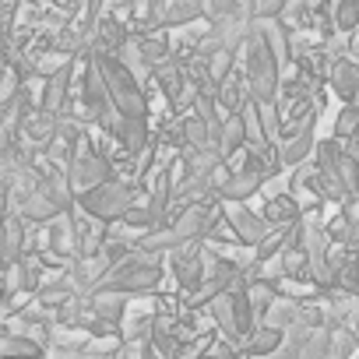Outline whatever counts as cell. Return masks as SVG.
<instances>
[{"label":"cell","instance_id":"1","mask_svg":"<svg viewBox=\"0 0 359 359\" xmlns=\"http://www.w3.org/2000/svg\"><path fill=\"white\" fill-rule=\"evenodd\" d=\"M243 53H247V92L257 102H275V95H278V64L282 60H278L264 25L247 29Z\"/></svg>","mask_w":359,"mask_h":359},{"label":"cell","instance_id":"2","mask_svg":"<svg viewBox=\"0 0 359 359\" xmlns=\"http://www.w3.org/2000/svg\"><path fill=\"white\" fill-rule=\"evenodd\" d=\"M102 81H106V92H109V102L120 116H130V120H144L148 113V102H144V92L137 85V74L123 64V57H113L109 50H95L92 53Z\"/></svg>","mask_w":359,"mask_h":359},{"label":"cell","instance_id":"3","mask_svg":"<svg viewBox=\"0 0 359 359\" xmlns=\"http://www.w3.org/2000/svg\"><path fill=\"white\" fill-rule=\"evenodd\" d=\"M78 208L102 222H123V215L134 208V187L123 180H106V184L78 194Z\"/></svg>","mask_w":359,"mask_h":359},{"label":"cell","instance_id":"4","mask_svg":"<svg viewBox=\"0 0 359 359\" xmlns=\"http://www.w3.org/2000/svg\"><path fill=\"white\" fill-rule=\"evenodd\" d=\"M303 250L310 257V278L317 285H334V261L327 257V233L317 222H303Z\"/></svg>","mask_w":359,"mask_h":359},{"label":"cell","instance_id":"5","mask_svg":"<svg viewBox=\"0 0 359 359\" xmlns=\"http://www.w3.org/2000/svg\"><path fill=\"white\" fill-rule=\"evenodd\" d=\"M205 261H208V257H205V250H191V243H187V247H176V250L169 254V268H172V275H176L180 289L198 292V289L205 285V278H208Z\"/></svg>","mask_w":359,"mask_h":359},{"label":"cell","instance_id":"6","mask_svg":"<svg viewBox=\"0 0 359 359\" xmlns=\"http://www.w3.org/2000/svg\"><path fill=\"white\" fill-rule=\"evenodd\" d=\"M67 180H71L74 194H85V191H92V187H99V184H106V180H109V162H106L102 155H92V151L85 148V151H78V155L71 158Z\"/></svg>","mask_w":359,"mask_h":359},{"label":"cell","instance_id":"7","mask_svg":"<svg viewBox=\"0 0 359 359\" xmlns=\"http://www.w3.org/2000/svg\"><path fill=\"white\" fill-rule=\"evenodd\" d=\"M229 229H233V236L240 240V243H247V247H261L264 243V236L271 233V222L268 219H261V215H254L250 208H243V201H236L233 208H229Z\"/></svg>","mask_w":359,"mask_h":359},{"label":"cell","instance_id":"8","mask_svg":"<svg viewBox=\"0 0 359 359\" xmlns=\"http://www.w3.org/2000/svg\"><path fill=\"white\" fill-rule=\"evenodd\" d=\"M264 180H268V172H261V169H240V172H229V176L222 180L215 194H219L222 201L236 205V201L254 198V194L264 187Z\"/></svg>","mask_w":359,"mask_h":359},{"label":"cell","instance_id":"9","mask_svg":"<svg viewBox=\"0 0 359 359\" xmlns=\"http://www.w3.org/2000/svg\"><path fill=\"white\" fill-rule=\"evenodd\" d=\"M208 313L219 327V334L226 341H233L236 348H243V331H240V317H236V303H233V292H219L212 303H208Z\"/></svg>","mask_w":359,"mask_h":359},{"label":"cell","instance_id":"10","mask_svg":"<svg viewBox=\"0 0 359 359\" xmlns=\"http://www.w3.org/2000/svg\"><path fill=\"white\" fill-rule=\"evenodd\" d=\"M71 74H74V60H64L50 78H46V88H43V113H53L60 116L67 109V92H71Z\"/></svg>","mask_w":359,"mask_h":359},{"label":"cell","instance_id":"11","mask_svg":"<svg viewBox=\"0 0 359 359\" xmlns=\"http://www.w3.org/2000/svg\"><path fill=\"white\" fill-rule=\"evenodd\" d=\"M285 331L282 327H275V324H257L247 338H243V352L250 355V359H268L271 352H278L282 345H285Z\"/></svg>","mask_w":359,"mask_h":359},{"label":"cell","instance_id":"12","mask_svg":"<svg viewBox=\"0 0 359 359\" xmlns=\"http://www.w3.org/2000/svg\"><path fill=\"white\" fill-rule=\"evenodd\" d=\"M313 113L296 127V134L285 141V144H278V162H285V165H299L306 155H310V148H313Z\"/></svg>","mask_w":359,"mask_h":359},{"label":"cell","instance_id":"13","mask_svg":"<svg viewBox=\"0 0 359 359\" xmlns=\"http://www.w3.org/2000/svg\"><path fill=\"white\" fill-rule=\"evenodd\" d=\"M88 310L92 317L113 324L116 331L123 327V317H127V296L123 292H92L88 296Z\"/></svg>","mask_w":359,"mask_h":359},{"label":"cell","instance_id":"14","mask_svg":"<svg viewBox=\"0 0 359 359\" xmlns=\"http://www.w3.org/2000/svg\"><path fill=\"white\" fill-rule=\"evenodd\" d=\"M243 123H247V144H250V151H268L271 148V137H268V127H264V113H261V102L257 99H250L243 109Z\"/></svg>","mask_w":359,"mask_h":359},{"label":"cell","instance_id":"15","mask_svg":"<svg viewBox=\"0 0 359 359\" xmlns=\"http://www.w3.org/2000/svg\"><path fill=\"white\" fill-rule=\"evenodd\" d=\"M0 355L4 359H43L46 355V345L29 338V334H15V331H4V341H0Z\"/></svg>","mask_w":359,"mask_h":359},{"label":"cell","instance_id":"16","mask_svg":"<svg viewBox=\"0 0 359 359\" xmlns=\"http://www.w3.org/2000/svg\"><path fill=\"white\" fill-rule=\"evenodd\" d=\"M331 88H334L338 99L352 102V99L359 95V64H352V60H338V64L331 67Z\"/></svg>","mask_w":359,"mask_h":359},{"label":"cell","instance_id":"17","mask_svg":"<svg viewBox=\"0 0 359 359\" xmlns=\"http://www.w3.org/2000/svg\"><path fill=\"white\" fill-rule=\"evenodd\" d=\"M201 15H208V0H172V4L165 8V22L162 25L180 29V25L198 22Z\"/></svg>","mask_w":359,"mask_h":359},{"label":"cell","instance_id":"18","mask_svg":"<svg viewBox=\"0 0 359 359\" xmlns=\"http://www.w3.org/2000/svg\"><path fill=\"white\" fill-rule=\"evenodd\" d=\"M155 78H158L162 95H165L169 102H176V99H180V92H184V71H180L176 57H165V60L155 67Z\"/></svg>","mask_w":359,"mask_h":359},{"label":"cell","instance_id":"19","mask_svg":"<svg viewBox=\"0 0 359 359\" xmlns=\"http://www.w3.org/2000/svg\"><path fill=\"white\" fill-rule=\"evenodd\" d=\"M22 215L29 219V222H50V219H57V215H64L53 201H50V194H43L39 187L22 201Z\"/></svg>","mask_w":359,"mask_h":359},{"label":"cell","instance_id":"20","mask_svg":"<svg viewBox=\"0 0 359 359\" xmlns=\"http://www.w3.org/2000/svg\"><path fill=\"white\" fill-rule=\"evenodd\" d=\"M299 317H303V303H296V299H275V306L268 310V317L261 320V324H275V327H282V331H289L292 324H299Z\"/></svg>","mask_w":359,"mask_h":359},{"label":"cell","instance_id":"21","mask_svg":"<svg viewBox=\"0 0 359 359\" xmlns=\"http://www.w3.org/2000/svg\"><path fill=\"white\" fill-rule=\"evenodd\" d=\"M243 144H247V123H243V113H233V116L226 120L219 151H222V158H229V155H236Z\"/></svg>","mask_w":359,"mask_h":359},{"label":"cell","instance_id":"22","mask_svg":"<svg viewBox=\"0 0 359 359\" xmlns=\"http://www.w3.org/2000/svg\"><path fill=\"white\" fill-rule=\"evenodd\" d=\"M180 134H184V144H187V148H215V144H212V127L205 123L201 113L187 116L184 127H180Z\"/></svg>","mask_w":359,"mask_h":359},{"label":"cell","instance_id":"23","mask_svg":"<svg viewBox=\"0 0 359 359\" xmlns=\"http://www.w3.org/2000/svg\"><path fill=\"white\" fill-rule=\"evenodd\" d=\"M233 60H236V46H222V50L208 53V81H212L215 88H219L222 81H229Z\"/></svg>","mask_w":359,"mask_h":359},{"label":"cell","instance_id":"24","mask_svg":"<svg viewBox=\"0 0 359 359\" xmlns=\"http://www.w3.org/2000/svg\"><path fill=\"white\" fill-rule=\"evenodd\" d=\"M268 222L271 226H292L299 222V208L292 198H271L268 201Z\"/></svg>","mask_w":359,"mask_h":359},{"label":"cell","instance_id":"25","mask_svg":"<svg viewBox=\"0 0 359 359\" xmlns=\"http://www.w3.org/2000/svg\"><path fill=\"white\" fill-rule=\"evenodd\" d=\"M331 345H334V331H313L306 341H303V359H331Z\"/></svg>","mask_w":359,"mask_h":359},{"label":"cell","instance_id":"26","mask_svg":"<svg viewBox=\"0 0 359 359\" xmlns=\"http://www.w3.org/2000/svg\"><path fill=\"white\" fill-rule=\"evenodd\" d=\"M355 25H359V0H338L334 4V29L355 32Z\"/></svg>","mask_w":359,"mask_h":359},{"label":"cell","instance_id":"27","mask_svg":"<svg viewBox=\"0 0 359 359\" xmlns=\"http://www.w3.org/2000/svg\"><path fill=\"white\" fill-rule=\"evenodd\" d=\"M22 240H25L22 219H18V215H8V240H4V257H8V264H18V257H22Z\"/></svg>","mask_w":359,"mask_h":359},{"label":"cell","instance_id":"28","mask_svg":"<svg viewBox=\"0 0 359 359\" xmlns=\"http://www.w3.org/2000/svg\"><path fill=\"white\" fill-rule=\"evenodd\" d=\"M359 134V106L348 102L345 109H338V120H334V137L345 141V137H355Z\"/></svg>","mask_w":359,"mask_h":359},{"label":"cell","instance_id":"29","mask_svg":"<svg viewBox=\"0 0 359 359\" xmlns=\"http://www.w3.org/2000/svg\"><path fill=\"white\" fill-rule=\"evenodd\" d=\"M165 57H172V53H169V43H165V39H141V60H144V64H148L151 71H155V67H158V64H162Z\"/></svg>","mask_w":359,"mask_h":359},{"label":"cell","instance_id":"30","mask_svg":"<svg viewBox=\"0 0 359 359\" xmlns=\"http://www.w3.org/2000/svg\"><path fill=\"white\" fill-rule=\"evenodd\" d=\"M285 4L289 0H254V18L257 22H275V18H282Z\"/></svg>","mask_w":359,"mask_h":359},{"label":"cell","instance_id":"31","mask_svg":"<svg viewBox=\"0 0 359 359\" xmlns=\"http://www.w3.org/2000/svg\"><path fill=\"white\" fill-rule=\"evenodd\" d=\"M261 113H264V127H268V137H271V144L278 141V113H275V102H261Z\"/></svg>","mask_w":359,"mask_h":359},{"label":"cell","instance_id":"32","mask_svg":"<svg viewBox=\"0 0 359 359\" xmlns=\"http://www.w3.org/2000/svg\"><path fill=\"white\" fill-rule=\"evenodd\" d=\"M99 15H102V0H85V29H95Z\"/></svg>","mask_w":359,"mask_h":359},{"label":"cell","instance_id":"33","mask_svg":"<svg viewBox=\"0 0 359 359\" xmlns=\"http://www.w3.org/2000/svg\"><path fill=\"white\" fill-rule=\"evenodd\" d=\"M352 50H355V64H359V36L352 39Z\"/></svg>","mask_w":359,"mask_h":359},{"label":"cell","instance_id":"34","mask_svg":"<svg viewBox=\"0 0 359 359\" xmlns=\"http://www.w3.org/2000/svg\"><path fill=\"white\" fill-rule=\"evenodd\" d=\"M355 194H359V191H355Z\"/></svg>","mask_w":359,"mask_h":359},{"label":"cell","instance_id":"35","mask_svg":"<svg viewBox=\"0 0 359 359\" xmlns=\"http://www.w3.org/2000/svg\"><path fill=\"white\" fill-rule=\"evenodd\" d=\"M247 359H250V355H247Z\"/></svg>","mask_w":359,"mask_h":359}]
</instances>
